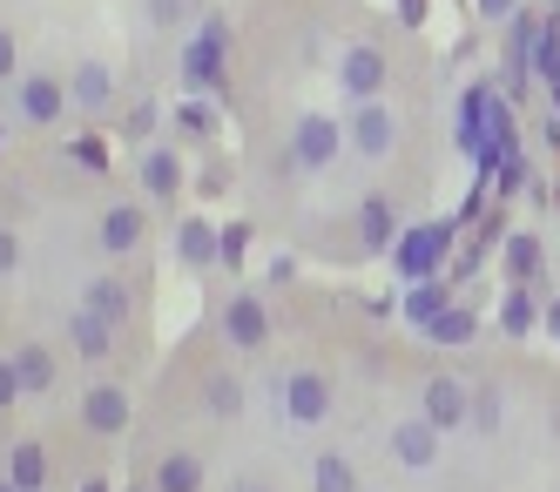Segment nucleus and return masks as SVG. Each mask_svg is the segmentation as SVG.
<instances>
[{
  "instance_id": "nucleus-1",
  "label": "nucleus",
  "mask_w": 560,
  "mask_h": 492,
  "mask_svg": "<svg viewBox=\"0 0 560 492\" xmlns=\"http://www.w3.org/2000/svg\"><path fill=\"white\" fill-rule=\"evenodd\" d=\"M270 412L284 432H325L338 419V378L325 364H277L270 372Z\"/></svg>"
},
{
  "instance_id": "nucleus-2",
  "label": "nucleus",
  "mask_w": 560,
  "mask_h": 492,
  "mask_svg": "<svg viewBox=\"0 0 560 492\" xmlns=\"http://www.w3.org/2000/svg\"><path fill=\"white\" fill-rule=\"evenodd\" d=\"M210 331H217V338H223L236 358H257V351H270L277 324H270V304H264L257 291H230V297H217Z\"/></svg>"
},
{
  "instance_id": "nucleus-3",
  "label": "nucleus",
  "mask_w": 560,
  "mask_h": 492,
  "mask_svg": "<svg viewBox=\"0 0 560 492\" xmlns=\"http://www.w3.org/2000/svg\"><path fill=\"white\" fill-rule=\"evenodd\" d=\"M338 155H345V121L304 108V115L291 121V142H284V162H277V169H291V176L304 169V176H317V169H331Z\"/></svg>"
},
{
  "instance_id": "nucleus-4",
  "label": "nucleus",
  "mask_w": 560,
  "mask_h": 492,
  "mask_svg": "<svg viewBox=\"0 0 560 492\" xmlns=\"http://www.w3.org/2000/svg\"><path fill=\"white\" fill-rule=\"evenodd\" d=\"M412 412H419L432 432H466V425H472V385L453 378V372H425L419 391H412Z\"/></svg>"
},
{
  "instance_id": "nucleus-5",
  "label": "nucleus",
  "mask_w": 560,
  "mask_h": 492,
  "mask_svg": "<svg viewBox=\"0 0 560 492\" xmlns=\"http://www.w3.org/2000/svg\"><path fill=\"white\" fill-rule=\"evenodd\" d=\"M338 89L351 102H378L392 89V55H385V40H345V55H338Z\"/></svg>"
},
{
  "instance_id": "nucleus-6",
  "label": "nucleus",
  "mask_w": 560,
  "mask_h": 492,
  "mask_svg": "<svg viewBox=\"0 0 560 492\" xmlns=\"http://www.w3.org/2000/svg\"><path fill=\"white\" fill-rule=\"evenodd\" d=\"M68 108L89 115V121L115 115V108H122V74H115L102 55H82V61H74V74H68Z\"/></svg>"
},
{
  "instance_id": "nucleus-7",
  "label": "nucleus",
  "mask_w": 560,
  "mask_h": 492,
  "mask_svg": "<svg viewBox=\"0 0 560 492\" xmlns=\"http://www.w3.org/2000/svg\"><path fill=\"white\" fill-rule=\"evenodd\" d=\"M439 453H446V432H432L419 412H398V419L385 425V459H392L398 472H432Z\"/></svg>"
},
{
  "instance_id": "nucleus-8",
  "label": "nucleus",
  "mask_w": 560,
  "mask_h": 492,
  "mask_svg": "<svg viewBox=\"0 0 560 492\" xmlns=\"http://www.w3.org/2000/svg\"><path fill=\"white\" fill-rule=\"evenodd\" d=\"M74 419H82V432L89 438H129V425H136V405H129V385H89L82 398H74Z\"/></svg>"
},
{
  "instance_id": "nucleus-9",
  "label": "nucleus",
  "mask_w": 560,
  "mask_h": 492,
  "mask_svg": "<svg viewBox=\"0 0 560 492\" xmlns=\"http://www.w3.org/2000/svg\"><path fill=\"white\" fill-rule=\"evenodd\" d=\"M345 149L365 155V162H385L398 149V115L385 102H351V115H345Z\"/></svg>"
},
{
  "instance_id": "nucleus-10",
  "label": "nucleus",
  "mask_w": 560,
  "mask_h": 492,
  "mask_svg": "<svg viewBox=\"0 0 560 492\" xmlns=\"http://www.w3.org/2000/svg\"><path fill=\"white\" fill-rule=\"evenodd\" d=\"M196 412L217 419V425H236V419L250 412V385H244V372H236V364H210V372L196 378Z\"/></svg>"
},
{
  "instance_id": "nucleus-11",
  "label": "nucleus",
  "mask_w": 560,
  "mask_h": 492,
  "mask_svg": "<svg viewBox=\"0 0 560 492\" xmlns=\"http://www.w3.org/2000/svg\"><path fill=\"white\" fill-rule=\"evenodd\" d=\"M14 115L27 121V129H55V121L68 115V74H48V68L21 74V89H14Z\"/></svg>"
},
{
  "instance_id": "nucleus-12",
  "label": "nucleus",
  "mask_w": 560,
  "mask_h": 492,
  "mask_svg": "<svg viewBox=\"0 0 560 492\" xmlns=\"http://www.w3.org/2000/svg\"><path fill=\"white\" fill-rule=\"evenodd\" d=\"M61 338H68L74 364H115V351H122V331H115L108 317H95L89 304H74V311L61 317Z\"/></svg>"
},
{
  "instance_id": "nucleus-13",
  "label": "nucleus",
  "mask_w": 560,
  "mask_h": 492,
  "mask_svg": "<svg viewBox=\"0 0 560 492\" xmlns=\"http://www.w3.org/2000/svg\"><path fill=\"white\" fill-rule=\"evenodd\" d=\"M453 230H459V223H419V230H406V236H398V250H392L398 277H412V283L439 277V263H446V243H453Z\"/></svg>"
},
{
  "instance_id": "nucleus-14",
  "label": "nucleus",
  "mask_w": 560,
  "mask_h": 492,
  "mask_svg": "<svg viewBox=\"0 0 560 492\" xmlns=\"http://www.w3.org/2000/svg\"><path fill=\"white\" fill-rule=\"evenodd\" d=\"M210 485V459L196 445H163L149 459V492H203Z\"/></svg>"
},
{
  "instance_id": "nucleus-15",
  "label": "nucleus",
  "mask_w": 560,
  "mask_h": 492,
  "mask_svg": "<svg viewBox=\"0 0 560 492\" xmlns=\"http://www.w3.org/2000/svg\"><path fill=\"white\" fill-rule=\"evenodd\" d=\"M149 243V210L142 202H108L102 223H95V250L102 257H136Z\"/></svg>"
},
{
  "instance_id": "nucleus-16",
  "label": "nucleus",
  "mask_w": 560,
  "mask_h": 492,
  "mask_svg": "<svg viewBox=\"0 0 560 492\" xmlns=\"http://www.w3.org/2000/svg\"><path fill=\"white\" fill-rule=\"evenodd\" d=\"M82 304L95 311V317H108L115 324V331H122V324L142 311V283H129L122 270H102L95 283H89V291H82Z\"/></svg>"
},
{
  "instance_id": "nucleus-17",
  "label": "nucleus",
  "mask_w": 560,
  "mask_h": 492,
  "mask_svg": "<svg viewBox=\"0 0 560 492\" xmlns=\"http://www.w3.org/2000/svg\"><path fill=\"white\" fill-rule=\"evenodd\" d=\"M142 189H149V202H163V210L183 196V155H176L170 142L142 149Z\"/></svg>"
},
{
  "instance_id": "nucleus-18",
  "label": "nucleus",
  "mask_w": 560,
  "mask_h": 492,
  "mask_svg": "<svg viewBox=\"0 0 560 492\" xmlns=\"http://www.w3.org/2000/svg\"><path fill=\"white\" fill-rule=\"evenodd\" d=\"M311 492H365V472L345 445H325V453H311Z\"/></svg>"
},
{
  "instance_id": "nucleus-19",
  "label": "nucleus",
  "mask_w": 560,
  "mask_h": 492,
  "mask_svg": "<svg viewBox=\"0 0 560 492\" xmlns=\"http://www.w3.org/2000/svg\"><path fill=\"white\" fill-rule=\"evenodd\" d=\"M8 479L14 492H48V445L42 438H21V445H8Z\"/></svg>"
},
{
  "instance_id": "nucleus-20",
  "label": "nucleus",
  "mask_w": 560,
  "mask_h": 492,
  "mask_svg": "<svg viewBox=\"0 0 560 492\" xmlns=\"http://www.w3.org/2000/svg\"><path fill=\"white\" fill-rule=\"evenodd\" d=\"M8 358H14V378H21L27 398L55 391V351H48V344H21V351H8Z\"/></svg>"
},
{
  "instance_id": "nucleus-21",
  "label": "nucleus",
  "mask_w": 560,
  "mask_h": 492,
  "mask_svg": "<svg viewBox=\"0 0 560 492\" xmlns=\"http://www.w3.org/2000/svg\"><path fill=\"white\" fill-rule=\"evenodd\" d=\"M176 257H183V270H210V263H217V230H210L203 216H189V223L176 230Z\"/></svg>"
},
{
  "instance_id": "nucleus-22",
  "label": "nucleus",
  "mask_w": 560,
  "mask_h": 492,
  "mask_svg": "<svg viewBox=\"0 0 560 492\" xmlns=\"http://www.w3.org/2000/svg\"><path fill=\"white\" fill-rule=\"evenodd\" d=\"M419 338L425 344H472L479 338V317L472 311H439L432 324H419Z\"/></svg>"
},
{
  "instance_id": "nucleus-23",
  "label": "nucleus",
  "mask_w": 560,
  "mask_h": 492,
  "mask_svg": "<svg viewBox=\"0 0 560 492\" xmlns=\"http://www.w3.org/2000/svg\"><path fill=\"white\" fill-rule=\"evenodd\" d=\"M500 331H506V338H527V331H534V297H527V283H513V291H506V304H500Z\"/></svg>"
},
{
  "instance_id": "nucleus-24",
  "label": "nucleus",
  "mask_w": 560,
  "mask_h": 492,
  "mask_svg": "<svg viewBox=\"0 0 560 492\" xmlns=\"http://www.w3.org/2000/svg\"><path fill=\"white\" fill-rule=\"evenodd\" d=\"M189 8H196V0H142L149 34H183L189 27Z\"/></svg>"
},
{
  "instance_id": "nucleus-25",
  "label": "nucleus",
  "mask_w": 560,
  "mask_h": 492,
  "mask_svg": "<svg viewBox=\"0 0 560 492\" xmlns=\"http://www.w3.org/2000/svg\"><path fill=\"white\" fill-rule=\"evenodd\" d=\"M170 121H176V136H183V142H210V136H217V115H210L203 102H176Z\"/></svg>"
},
{
  "instance_id": "nucleus-26",
  "label": "nucleus",
  "mask_w": 560,
  "mask_h": 492,
  "mask_svg": "<svg viewBox=\"0 0 560 492\" xmlns=\"http://www.w3.org/2000/svg\"><path fill=\"white\" fill-rule=\"evenodd\" d=\"M506 277L513 283H534L540 277V243L534 236H506Z\"/></svg>"
},
{
  "instance_id": "nucleus-27",
  "label": "nucleus",
  "mask_w": 560,
  "mask_h": 492,
  "mask_svg": "<svg viewBox=\"0 0 560 492\" xmlns=\"http://www.w3.org/2000/svg\"><path fill=\"white\" fill-rule=\"evenodd\" d=\"M244 250H250V223H223L217 230V263L223 270H244Z\"/></svg>"
},
{
  "instance_id": "nucleus-28",
  "label": "nucleus",
  "mask_w": 560,
  "mask_h": 492,
  "mask_svg": "<svg viewBox=\"0 0 560 492\" xmlns=\"http://www.w3.org/2000/svg\"><path fill=\"white\" fill-rule=\"evenodd\" d=\"M115 129H122V142H149V129H155V102L136 95V102L122 108V121H115Z\"/></svg>"
},
{
  "instance_id": "nucleus-29",
  "label": "nucleus",
  "mask_w": 560,
  "mask_h": 492,
  "mask_svg": "<svg viewBox=\"0 0 560 492\" xmlns=\"http://www.w3.org/2000/svg\"><path fill=\"white\" fill-rule=\"evenodd\" d=\"M68 162H82L89 176H108V149H102V136H74V142H68Z\"/></svg>"
},
{
  "instance_id": "nucleus-30",
  "label": "nucleus",
  "mask_w": 560,
  "mask_h": 492,
  "mask_svg": "<svg viewBox=\"0 0 560 492\" xmlns=\"http://www.w3.org/2000/svg\"><path fill=\"white\" fill-rule=\"evenodd\" d=\"M14 270H21V236L0 223V277H14Z\"/></svg>"
},
{
  "instance_id": "nucleus-31",
  "label": "nucleus",
  "mask_w": 560,
  "mask_h": 492,
  "mask_svg": "<svg viewBox=\"0 0 560 492\" xmlns=\"http://www.w3.org/2000/svg\"><path fill=\"white\" fill-rule=\"evenodd\" d=\"M21 398V378H14V358H0V412H14Z\"/></svg>"
},
{
  "instance_id": "nucleus-32",
  "label": "nucleus",
  "mask_w": 560,
  "mask_h": 492,
  "mask_svg": "<svg viewBox=\"0 0 560 492\" xmlns=\"http://www.w3.org/2000/svg\"><path fill=\"white\" fill-rule=\"evenodd\" d=\"M14 68H21V55H14V27L0 21V81H14Z\"/></svg>"
},
{
  "instance_id": "nucleus-33",
  "label": "nucleus",
  "mask_w": 560,
  "mask_h": 492,
  "mask_svg": "<svg viewBox=\"0 0 560 492\" xmlns=\"http://www.w3.org/2000/svg\"><path fill=\"white\" fill-rule=\"evenodd\" d=\"M398 14H406V27H419V21H425V0H406Z\"/></svg>"
},
{
  "instance_id": "nucleus-34",
  "label": "nucleus",
  "mask_w": 560,
  "mask_h": 492,
  "mask_svg": "<svg viewBox=\"0 0 560 492\" xmlns=\"http://www.w3.org/2000/svg\"><path fill=\"white\" fill-rule=\"evenodd\" d=\"M540 324H547V331L560 338V304H547V311H540Z\"/></svg>"
},
{
  "instance_id": "nucleus-35",
  "label": "nucleus",
  "mask_w": 560,
  "mask_h": 492,
  "mask_svg": "<svg viewBox=\"0 0 560 492\" xmlns=\"http://www.w3.org/2000/svg\"><path fill=\"white\" fill-rule=\"evenodd\" d=\"M230 492H277V485H264V479H236Z\"/></svg>"
},
{
  "instance_id": "nucleus-36",
  "label": "nucleus",
  "mask_w": 560,
  "mask_h": 492,
  "mask_svg": "<svg viewBox=\"0 0 560 492\" xmlns=\"http://www.w3.org/2000/svg\"><path fill=\"white\" fill-rule=\"evenodd\" d=\"M479 8H487V14H506V8H513V0H479Z\"/></svg>"
},
{
  "instance_id": "nucleus-37",
  "label": "nucleus",
  "mask_w": 560,
  "mask_h": 492,
  "mask_svg": "<svg viewBox=\"0 0 560 492\" xmlns=\"http://www.w3.org/2000/svg\"><path fill=\"white\" fill-rule=\"evenodd\" d=\"M82 492H108V479H82Z\"/></svg>"
},
{
  "instance_id": "nucleus-38",
  "label": "nucleus",
  "mask_w": 560,
  "mask_h": 492,
  "mask_svg": "<svg viewBox=\"0 0 560 492\" xmlns=\"http://www.w3.org/2000/svg\"><path fill=\"white\" fill-rule=\"evenodd\" d=\"M0 492H14V485H8V479H0Z\"/></svg>"
},
{
  "instance_id": "nucleus-39",
  "label": "nucleus",
  "mask_w": 560,
  "mask_h": 492,
  "mask_svg": "<svg viewBox=\"0 0 560 492\" xmlns=\"http://www.w3.org/2000/svg\"><path fill=\"white\" fill-rule=\"evenodd\" d=\"M129 492H149V485H129Z\"/></svg>"
}]
</instances>
